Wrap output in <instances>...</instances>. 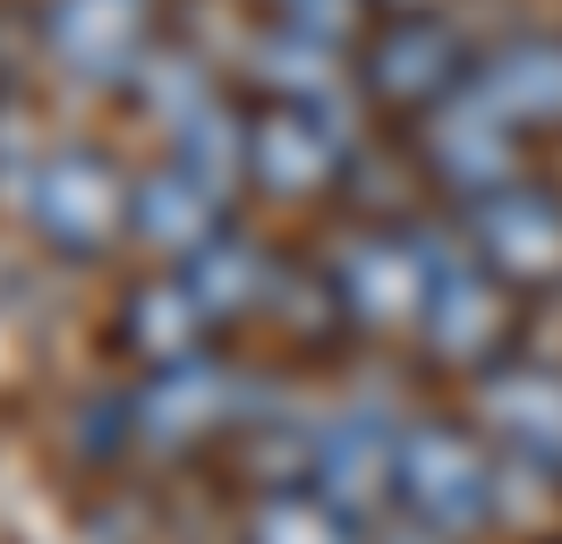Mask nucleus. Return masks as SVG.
<instances>
[{"label": "nucleus", "instance_id": "11", "mask_svg": "<svg viewBox=\"0 0 562 544\" xmlns=\"http://www.w3.org/2000/svg\"><path fill=\"white\" fill-rule=\"evenodd\" d=\"M520 128L537 120H562V43H512V52H494L486 77H477Z\"/></svg>", "mask_w": 562, "mask_h": 544}, {"label": "nucleus", "instance_id": "7", "mask_svg": "<svg viewBox=\"0 0 562 544\" xmlns=\"http://www.w3.org/2000/svg\"><path fill=\"white\" fill-rule=\"evenodd\" d=\"M341 154H350V136H341V120L324 111V102H307V111H273V120H256V136H247V162H256V179L265 188H324L333 170H341Z\"/></svg>", "mask_w": 562, "mask_h": 544}, {"label": "nucleus", "instance_id": "4", "mask_svg": "<svg viewBox=\"0 0 562 544\" xmlns=\"http://www.w3.org/2000/svg\"><path fill=\"white\" fill-rule=\"evenodd\" d=\"M367 86L384 102H435L460 94V34L435 9H401L375 43H367Z\"/></svg>", "mask_w": 562, "mask_h": 544}, {"label": "nucleus", "instance_id": "1", "mask_svg": "<svg viewBox=\"0 0 562 544\" xmlns=\"http://www.w3.org/2000/svg\"><path fill=\"white\" fill-rule=\"evenodd\" d=\"M392 485L409 494L435 536H460L494 510V476H486V451L460 434V426H409L401 451H392Z\"/></svg>", "mask_w": 562, "mask_h": 544}, {"label": "nucleus", "instance_id": "6", "mask_svg": "<svg viewBox=\"0 0 562 544\" xmlns=\"http://www.w3.org/2000/svg\"><path fill=\"white\" fill-rule=\"evenodd\" d=\"M426 340H435V358H452V366H477L494 340H503V290H494L486 264H469V256H443L435 264V290H426Z\"/></svg>", "mask_w": 562, "mask_h": 544}, {"label": "nucleus", "instance_id": "9", "mask_svg": "<svg viewBox=\"0 0 562 544\" xmlns=\"http://www.w3.org/2000/svg\"><path fill=\"white\" fill-rule=\"evenodd\" d=\"M52 52L86 77H120L137 60V0H60L52 9Z\"/></svg>", "mask_w": 562, "mask_h": 544}, {"label": "nucleus", "instance_id": "8", "mask_svg": "<svg viewBox=\"0 0 562 544\" xmlns=\"http://www.w3.org/2000/svg\"><path fill=\"white\" fill-rule=\"evenodd\" d=\"M486 426L503 442H520L528 460H562V374L546 366H503L486 383Z\"/></svg>", "mask_w": 562, "mask_h": 544}, {"label": "nucleus", "instance_id": "2", "mask_svg": "<svg viewBox=\"0 0 562 544\" xmlns=\"http://www.w3.org/2000/svg\"><path fill=\"white\" fill-rule=\"evenodd\" d=\"M469 247H477V264L494 281H562V196L546 188H520V179H503L486 196H469Z\"/></svg>", "mask_w": 562, "mask_h": 544}, {"label": "nucleus", "instance_id": "10", "mask_svg": "<svg viewBox=\"0 0 562 544\" xmlns=\"http://www.w3.org/2000/svg\"><path fill=\"white\" fill-rule=\"evenodd\" d=\"M128 222H137L154 247H179V256H188V247H205V238L222 230V196L196 188L188 170H171V179H154V188L128 196Z\"/></svg>", "mask_w": 562, "mask_h": 544}, {"label": "nucleus", "instance_id": "14", "mask_svg": "<svg viewBox=\"0 0 562 544\" xmlns=\"http://www.w3.org/2000/svg\"><path fill=\"white\" fill-rule=\"evenodd\" d=\"M247 544H350V510L290 494V502H273L256 528H247Z\"/></svg>", "mask_w": 562, "mask_h": 544}, {"label": "nucleus", "instance_id": "3", "mask_svg": "<svg viewBox=\"0 0 562 544\" xmlns=\"http://www.w3.org/2000/svg\"><path fill=\"white\" fill-rule=\"evenodd\" d=\"M512 128H520V120H512L486 86L443 94V102H435V128H426V162L443 170L460 196H486V188H503L512 162H520V136H512Z\"/></svg>", "mask_w": 562, "mask_h": 544}, {"label": "nucleus", "instance_id": "12", "mask_svg": "<svg viewBox=\"0 0 562 544\" xmlns=\"http://www.w3.org/2000/svg\"><path fill=\"white\" fill-rule=\"evenodd\" d=\"M188 290H196V306H205L213 324H231L239 306L265 298V256L239 230H213L205 247H188Z\"/></svg>", "mask_w": 562, "mask_h": 544}, {"label": "nucleus", "instance_id": "15", "mask_svg": "<svg viewBox=\"0 0 562 544\" xmlns=\"http://www.w3.org/2000/svg\"><path fill=\"white\" fill-rule=\"evenodd\" d=\"M392 9H435V0H392Z\"/></svg>", "mask_w": 562, "mask_h": 544}, {"label": "nucleus", "instance_id": "5", "mask_svg": "<svg viewBox=\"0 0 562 544\" xmlns=\"http://www.w3.org/2000/svg\"><path fill=\"white\" fill-rule=\"evenodd\" d=\"M120 179H111L103 154H60V162L35 179V222L52 230V247H69V256H94L128 213H120Z\"/></svg>", "mask_w": 562, "mask_h": 544}, {"label": "nucleus", "instance_id": "16", "mask_svg": "<svg viewBox=\"0 0 562 544\" xmlns=\"http://www.w3.org/2000/svg\"><path fill=\"white\" fill-rule=\"evenodd\" d=\"M426 544H435V536H426Z\"/></svg>", "mask_w": 562, "mask_h": 544}, {"label": "nucleus", "instance_id": "13", "mask_svg": "<svg viewBox=\"0 0 562 544\" xmlns=\"http://www.w3.org/2000/svg\"><path fill=\"white\" fill-rule=\"evenodd\" d=\"M392 451H401V434H384L375 417L333 426V434H324V502H367L392 476Z\"/></svg>", "mask_w": 562, "mask_h": 544}]
</instances>
